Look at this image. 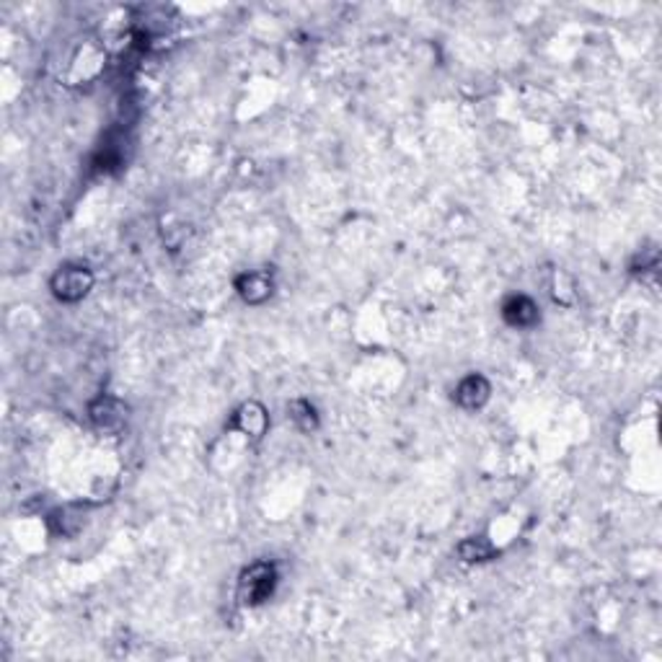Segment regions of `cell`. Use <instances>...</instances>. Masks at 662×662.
I'll return each instance as SVG.
<instances>
[{
    "label": "cell",
    "mask_w": 662,
    "mask_h": 662,
    "mask_svg": "<svg viewBox=\"0 0 662 662\" xmlns=\"http://www.w3.org/2000/svg\"><path fill=\"white\" fill-rule=\"evenodd\" d=\"M288 412H290V419H293L295 424H297L303 432H311V430H316V427H319L316 409H314V406H311V401H306V398H295V401H290Z\"/></svg>",
    "instance_id": "obj_9"
},
{
    "label": "cell",
    "mask_w": 662,
    "mask_h": 662,
    "mask_svg": "<svg viewBox=\"0 0 662 662\" xmlns=\"http://www.w3.org/2000/svg\"><path fill=\"white\" fill-rule=\"evenodd\" d=\"M88 417L101 430L114 432V430L124 427V422H127V406L114 396H98L96 401L88 406Z\"/></svg>",
    "instance_id": "obj_3"
},
{
    "label": "cell",
    "mask_w": 662,
    "mask_h": 662,
    "mask_svg": "<svg viewBox=\"0 0 662 662\" xmlns=\"http://www.w3.org/2000/svg\"><path fill=\"white\" fill-rule=\"evenodd\" d=\"M502 316L510 326L517 329H525V326H533L539 321V306L525 297V295H513L505 306H502Z\"/></svg>",
    "instance_id": "obj_7"
},
{
    "label": "cell",
    "mask_w": 662,
    "mask_h": 662,
    "mask_svg": "<svg viewBox=\"0 0 662 662\" xmlns=\"http://www.w3.org/2000/svg\"><path fill=\"white\" fill-rule=\"evenodd\" d=\"M458 557L464 562H487L494 557V546L487 536H471L458 543Z\"/></svg>",
    "instance_id": "obj_8"
},
{
    "label": "cell",
    "mask_w": 662,
    "mask_h": 662,
    "mask_svg": "<svg viewBox=\"0 0 662 662\" xmlns=\"http://www.w3.org/2000/svg\"><path fill=\"white\" fill-rule=\"evenodd\" d=\"M49 288H52V293H54L57 300L75 303L83 295H88V290L94 288V274L86 267H63V270L54 272Z\"/></svg>",
    "instance_id": "obj_2"
},
{
    "label": "cell",
    "mask_w": 662,
    "mask_h": 662,
    "mask_svg": "<svg viewBox=\"0 0 662 662\" xmlns=\"http://www.w3.org/2000/svg\"><path fill=\"white\" fill-rule=\"evenodd\" d=\"M230 427H233V430H239V432H244L246 438L259 440V438L267 432V427H270V415L264 412V406H262V404L248 401V404H244V406L233 415Z\"/></svg>",
    "instance_id": "obj_4"
},
{
    "label": "cell",
    "mask_w": 662,
    "mask_h": 662,
    "mask_svg": "<svg viewBox=\"0 0 662 662\" xmlns=\"http://www.w3.org/2000/svg\"><path fill=\"white\" fill-rule=\"evenodd\" d=\"M490 393L491 386L484 375H468V378H464V381L458 383V389H456V401H458L464 409H479V406L487 404Z\"/></svg>",
    "instance_id": "obj_6"
},
{
    "label": "cell",
    "mask_w": 662,
    "mask_h": 662,
    "mask_svg": "<svg viewBox=\"0 0 662 662\" xmlns=\"http://www.w3.org/2000/svg\"><path fill=\"white\" fill-rule=\"evenodd\" d=\"M277 585V569L270 562H254L246 566L239 580V598L246 606H259L272 595Z\"/></svg>",
    "instance_id": "obj_1"
},
{
    "label": "cell",
    "mask_w": 662,
    "mask_h": 662,
    "mask_svg": "<svg viewBox=\"0 0 662 662\" xmlns=\"http://www.w3.org/2000/svg\"><path fill=\"white\" fill-rule=\"evenodd\" d=\"M236 290H239V295L244 297L246 303L259 306L274 290V280H272L270 272H246L236 280Z\"/></svg>",
    "instance_id": "obj_5"
}]
</instances>
